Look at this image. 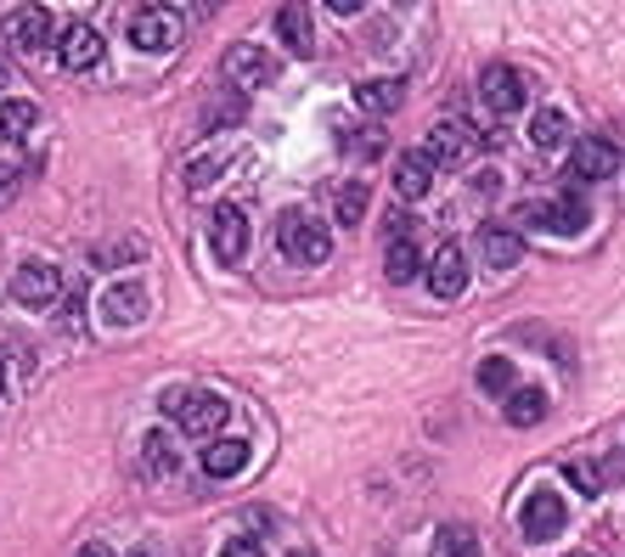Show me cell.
<instances>
[{
  "label": "cell",
  "instance_id": "obj_1",
  "mask_svg": "<svg viewBox=\"0 0 625 557\" xmlns=\"http://www.w3.org/2000/svg\"><path fill=\"white\" fill-rule=\"evenodd\" d=\"M163 417L181 434H220L226 417H231V406L220 395H209V389H169L163 395Z\"/></svg>",
  "mask_w": 625,
  "mask_h": 557
},
{
  "label": "cell",
  "instance_id": "obj_2",
  "mask_svg": "<svg viewBox=\"0 0 625 557\" xmlns=\"http://www.w3.org/2000/svg\"><path fill=\"white\" fill-rule=\"evenodd\" d=\"M277 248H282L294 265H327V259H333L327 226H321L316 215H305V209H288V215L277 220Z\"/></svg>",
  "mask_w": 625,
  "mask_h": 557
},
{
  "label": "cell",
  "instance_id": "obj_3",
  "mask_svg": "<svg viewBox=\"0 0 625 557\" xmlns=\"http://www.w3.org/2000/svg\"><path fill=\"white\" fill-rule=\"evenodd\" d=\"M586 203L581 198H547V203H524L518 209V226H535V231H558V237H575L586 226Z\"/></svg>",
  "mask_w": 625,
  "mask_h": 557
},
{
  "label": "cell",
  "instance_id": "obj_4",
  "mask_svg": "<svg viewBox=\"0 0 625 557\" xmlns=\"http://www.w3.org/2000/svg\"><path fill=\"white\" fill-rule=\"evenodd\" d=\"M479 97L490 102V113H518L524 108V97H529V84H524V73L513 68V62H490L485 73H479Z\"/></svg>",
  "mask_w": 625,
  "mask_h": 557
},
{
  "label": "cell",
  "instance_id": "obj_5",
  "mask_svg": "<svg viewBox=\"0 0 625 557\" xmlns=\"http://www.w3.org/2000/svg\"><path fill=\"white\" fill-rule=\"evenodd\" d=\"M423 270H428V288H434L439 299H463V294H468V253H463L457 242H445Z\"/></svg>",
  "mask_w": 625,
  "mask_h": 557
},
{
  "label": "cell",
  "instance_id": "obj_6",
  "mask_svg": "<svg viewBox=\"0 0 625 557\" xmlns=\"http://www.w3.org/2000/svg\"><path fill=\"white\" fill-rule=\"evenodd\" d=\"M57 294H62V276H57V265H40V259L18 265V276H12V299H18V305L46 310Z\"/></svg>",
  "mask_w": 625,
  "mask_h": 557
},
{
  "label": "cell",
  "instance_id": "obj_7",
  "mask_svg": "<svg viewBox=\"0 0 625 557\" xmlns=\"http://www.w3.org/2000/svg\"><path fill=\"white\" fill-rule=\"evenodd\" d=\"M175 40H181V18L163 12V7H147L130 18V46L136 51H169Z\"/></svg>",
  "mask_w": 625,
  "mask_h": 557
},
{
  "label": "cell",
  "instance_id": "obj_8",
  "mask_svg": "<svg viewBox=\"0 0 625 557\" xmlns=\"http://www.w3.org/2000/svg\"><path fill=\"white\" fill-rule=\"evenodd\" d=\"M474 125H463V119H439L434 130H428V141H423V152H428V163H463L468 152H474Z\"/></svg>",
  "mask_w": 625,
  "mask_h": 557
},
{
  "label": "cell",
  "instance_id": "obj_9",
  "mask_svg": "<svg viewBox=\"0 0 625 557\" xmlns=\"http://www.w3.org/2000/svg\"><path fill=\"white\" fill-rule=\"evenodd\" d=\"M518 524H524L529 540H553V535L564 529V496H558V490H535V496L524 501Z\"/></svg>",
  "mask_w": 625,
  "mask_h": 557
},
{
  "label": "cell",
  "instance_id": "obj_10",
  "mask_svg": "<svg viewBox=\"0 0 625 557\" xmlns=\"http://www.w3.org/2000/svg\"><path fill=\"white\" fill-rule=\"evenodd\" d=\"M57 57H62V68H97V62H102V29L68 23L62 40H57Z\"/></svg>",
  "mask_w": 625,
  "mask_h": 557
},
{
  "label": "cell",
  "instance_id": "obj_11",
  "mask_svg": "<svg viewBox=\"0 0 625 557\" xmlns=\"http://www.w3.org/2000/svg\"><path fill=\"white\" fill-rule=\"evenodd\" d=\"M226 73H231V84L254 90V84H271L277 62H271V51H265V46H231V57H226Z\"/></svg>",
  "mask_w": 625,
  "mask_h": 557
},
{
  "label": "cell",
  "instance_id": "obj_12",
  "mask_svg": "<svg viewBox=\"0 0 625 557\" xmlns=\"http://www.w3.org/2000/svg\"><path fill=\"white\" fill-rule=\"evenodd\" d=\"M7 34H12L18 51H46V46H51V12L29 0V7L12 12V29H7Z\"/></svg>",
  "mask_w": 625,
  "mask_h": 557
},
{
  "label": "cell",
  "instance_id": "obj_13",
  "mask_svg": "<svg viewBox=\"0 0 625 557\" xmlns=\"http://www.w3.org/2000/svg\"><path fill=\"white\" fill-rule=\"evenodd\" d=\"M215 253L226 259V265H237L242 253H248V215L242 209H215Z\"/></svg>",
  "mask_w": 625,
  "mask_h": 557
},
{
  "label": "cell",
  "instance_id": "obj_14",
  "mask_svg": "<svg viewBox=\"0 0 625 557\" xmlns=\"http://www.w3.org/2000/svg\"><path fill=\"white\" fill-rule=\"evenodd\" d=\"M248 468V439H237V434H220L209 450H204V474L209 479H237Z\"/></svg>",
  "mask_w": 625,
  "mask_h": 557
},
{
  "label": "cell",
  "instance_id": "obj_15",
  "mask_svg": "<svg viewBox=\"0 0 625 557\" xmlns=\"http://www.w3.org/2000/svg\"><path fill=\"white\" fill-rule=\"evenodd\" d=\"M277 40H282L294 57H310V51H316V34H310V7H305V0H288V7L277 12Z\"/></svg>",
  "mask_w": 625,
  "mask_h": 557
},
{
  "label": "cell",
  "instance_id": "obj_16",
  "mask_svg": "<svg viewBox=\"0 0 625 557\" xmlns=\"http://www.w3.org/2000/svg\"><path fill=\"white\" fill-rule=\"evenodd\" d=\"M619 169V152H614V141H603V136H586V141H575V175L581 180H608Z\"/></svg>",
  "mask_w": 625,
  "mask_h": 557
},
{
  "label": "cell",
  "instance_id": "obj_17",
  "mask_svg": "<svg viewBox=\"0 0 625 557\" xmlns=\"http://www.w3.org/2000/svg\"><path fill=\"white\" fill-rule=\"evenodd\" d=\"M479 253H485L490 270H513V265L524 259V237H518L513 226H485V231H479Z\"/></svg>",
  "mask_w": 625,
  "mask_h": 557
},
{
  "label": "cell",
  "instance_id": "obj_18",
  "mask_svg": "<svg viewBox=\"0 0 625 557\" xmlns=\"http://www.w3.org/2000/svg\"><path fill=\"white\" fill-rule=\"evenodd\" d=\"M367 203H373L367 180L349 175V180H338V192H333V220H338V226H361V220H367Z\"/></svg>",
  "mask_w": 625,
  "mask_h": 557
},
{
  "label": "cell",
  "instance_id": "obj_19",
  "mask_svg": "<svg viewBox=\"0 0 625 557\" xmlns=\"http://www.w3.org/2000/svg\"><path fill=\"white\" fill-rule=\"evenodd\" d=\"M428 186H434V163H428V152H406L400 163H395V192L400 198H428Z\"/></svg>",
  "mask_w": 625,
  "mask_h": 557
},
{
  "label": "cell",
  "instance_id": "obj_20",
  "mask_svg": "<svg viewBox=\"0 0 625 557\" xmlns=\"http://www.w3.org/2000/svg\"><path fill=\"white\" fill-rule=\"evenodd\" d=\"M102 316H108L113 327H136V321L147 316V294H141V282H119V288L102 299Z\"/></svg>",
  "mask_w": 625,
  "mask_h": 557
},
{
  "label": "cell",
  "instance_id": "obj_21",
  "mask_svg": "<svg viewBox=\"0 0 625 557\" xmlns=\"http://www.w3.org/2000/svg\"><path fill=\"white\" fill-rule=\"evenodd\" d=\"M400 102H406L400 79H361V84H355V108H361V113H395Z\"/></svg>",
  "mask_w": 625,
  "mask_h": 557
},
{
  "label": "cell",
  "instance_id": "obj_22",
  "mask_svg": "<svg viewBox=\"0 0 625 557\" xmlns=\"http://www.w3.org/2000/svg\"><path fill=\"white\" fill-rule=\"evenodd\" d=\"M141 468H147L152 479H169L175 468H181V450H175V439H169L163 428H152V434L141 439Z\"/></svg>",
  "mask_w": 625,
  "mask_h": 557
},
{
  "label": "cell",
  "instance_id": "obj_23",
  "mask_svg": "<svg viewBox=\"0 0 625 557\" xmlns=\"http://www.w3.org/2000/svg\"><path fill=\"white\" fill-rule=\"evenodd\" d=\"M384 270H389V282H411V276H423V253H417V237H389L384 248Z\"/></svg>",
  "mask_w": 625,
  "mask_h": 557
},
{
  "label": "cell",
  "instance_id": "obj_24",
  "mask_svg": "<svg viewBox=\"0 0 625 557\" xmlns=\"http://www.w3.org/2000/svg\"><path fill=\"white\" fill-rule=\"evenodd\" d=\"M507 422L513 428H535V422H547V389H507Z\"/></svg>",
  "mask_w": 625,
  "mask_h": 557
},
{
  "label": "cell",
  "instance_id": "obj_25",
  "mask_svg": "<svg viewBox=\"0 0 625 557\" xmlns=\"http://www.w3.org/2000/svg\"><path fill=\"white\" fill-rule=\"evenodd\" d=\"M434 557H479V535L468 524H439L434 529Z\"/></svg>",
  "mask_w": 625,
  "mask_h": 557
},
{
  "label": "cell",
  "instance_id": "obj_26",
  "mask_svg": "<svg viewBox=\"0 0 625 557\" xmlns=\"http://www.w3.org/2000/svg\"><path fill=\"white\" fill-rule=\"evenodd\" d=\"M34 125H40V108L34 102H18V97L0 102V136H7V141H23Z\"/></svg>",
  "mask_w": 625,
  "mask_h": 557
},
{
  "label": "cell",
  "instance_id": "obj_27",
  "mask_svg": "<svg viewBox=\"0 0 625 557\" xmlns=\"http://www.w3.org/2000/svg\"><path fill=\"white\" fill-rule=\"evenodd\" d=\"M529 141L542 147V152L564 147V141H569V119H564V113H553V108H542V113L529 119Z\"/></svg>",
  "mask_w": 625,
  "mask_h": 557
},
{
  "label": "cell",
  "instance_id": "obj_28",
  "mask_svg": "<svg viewBox=\"0 0 625 557\" xmlns=\"http://www.w3.org/2000/svg\"><path fill=\"white\" fill-rule=\"evenodd\" d=\"M479 389H485V395H507V389H518V371H513V360H507V355H485V360H479Z\"/></svg>",
  "mask_w": 625,
  "mask_h": 557
},
{
  "label": "cell",
  "instance_id": "obj_29",
  "mask_svg": "<svg viewBox=\"0 0 625 557\" xmlns=\"http://www.w3.org/2000/svg\"><path fill=\"white\" fill-rule=\"evenodd\" d=\"M242 119V97L237 90H226V97H215L209 108H204V130H226V125H237Z\"/></svg>",
  "mask_w": 625,
  "mask_h": 557
},
{
  "label": "cell",
  "instance_id": "obj_30",
  "mask_svg": "<svg viewBox=\"0 0 625 557\" xmlns=\"http://www.w3.org/2000/svg\"><path fill=\"white\" fill-rule=\"evenodd\" d=\"M338 141H344V152H355V158H378V152H384V130H344Z\"/></svg>",
  "mask_w": 625,
  "mask_h": 557
},
{
  "label": "cell",
  "instance_id": "obj_31",
  "mask_svg": "<svg viewBox=\"0 0 625 557\" xmlns=\"http://www.w3.org/2000/svg\"><path fill=\"white\" fill-rule=\"evenodd\" d=\"M569 479H575V490H586V496H603V485H608V474L597 468V461H569Z\"/></svg>",
  "mask_w": 625,
  "mask_h": 557
},
{
  "label": "cell",
  "instance_id": "obj_32",
  "mask_svg": "<svg viewBox=\"0 0 625 557\" xmlns=\"http://www.w3.org/2000/svg\"><path fill=\"white\" fill-rule=\"evenodd\" d=\"M220 163H226L220 152H209V158H192V163H187V186H192V192H204V186L215 180V169H220Z\"/></svg>",
  "mask_w": 625,
  "mask_h": 557
},
{
  "label": "cell",
  "instance_id": "obj_33",
  "mask_svg": "<svg viewBox=\"0 0 625 557\" xmlns=\"http://www.w3.org/2000/svg\"><path fill=\"white\" fill-rule=\"evenodd\" d=\"M220 557H265V551H259V540L237 535V540H226V546H220Z\"/></svg>",
  "mask_w": 625,
  "mask_h": 557
},
{
  "label": "cell",
  "instance_id": "obj_34",
  "mask_svg": "<svg viewBox=\"0 0 625 557\" xmlns=\"http://www.w3.org/2000/svg\"><path fill=\"white\" fill-rule=\"evenodd\" d=\"M12 192H18V175H12L7 163H0V209H7V203H12Z\"/></svg>",
  "mask_w": 625,
  "mask_h": 557
},
{
  "label": "cell",
  "instance_id": "obj_35",
  "mask_svg": "<svg viewBox=\"0 0 625 557\" xmlns=\"http://www.w3.org/2000/svg\"><path fill=\"white\" fill-rule=\"evenodd\" d=\"M79 557H113V546L108 540H91V546H79Z\"/></svg>",
  "mask_w": 625,
  "mask_h": 557
},
{
  "label": "cell",
  "instance_id": "obj_36",
  "mask_svg": "<svg viewBox=\"0 0 625 557\" xmlns=\"http://www.w3.org/2000/svg\"><path fill=\"white\" fill-rule=\"evenodd\" d=\"M327 7H333V12H361L367 0H327Z\"/></svg>",
  "mask_w": 625,
  "mask_h": 557
},
{
  "label": "cell",
  "instance_id": "obj_37",
  "mask_svg": "<svg viewBox=\"0 0 625 557\" xmlns=\"http://www.w3.org/2000/svg\"><path fill=\"white\" fill-rule=\"evenodd\" d=\"M130 557H163V546H152V540H141V546H136Z\"/></svg>",
  "mask_w": 625,
  "mask_h": 557
},
{
  "label": "cell",
  "instance_id": "obj_38",
  "mask_svg": "<svg viewBox=\"0 0 625 557\" xmlns=\"http://www.w3.org/2000/svg\"><path fill=\"white\" fill-rule=\"evenodd\" d=\"M0 395H7V360H0Z\"/></svg>",
  "mask_w": 625,
  "mask_h": 557
},
{
  "label": "cell",
  "instance_id": "obj_39",
  "mask_svg": "<svg viewBox=\"0 0 625 557\" xmlns=\"http://www.w3.org/2000/svg\"><path fill=\"white\" fill-rule=\"evenodd\" d=\"M0 84H7V62H0Z\"/></svg>",
  "mask_w": 625,
  "mask_h": 557
},
{
  "label": "cell",
  "instance_id": "obj_40",
  "mask_svg": "<svg viewBox=\"0 0 625 557\" xmlns=\"http://www.w3.org/2000/svg\"><path fill=\"white\" fill-rule=\"evenodd\" d=\"M294 557H316V551H294Z\"/></svg>",
  "mask_w": 625,
  "mask_h": 557
},
{
  "label": "cell",
  "instance_id": "obj_41",
  "mask_svg": "<svg viewBox=\"0 0 625 557\" xmlns=\"http://www.w3.org/2000/svg\"><path fill=\"white\" fill-rule=\"evenodd\" d=\"M569 557H592V551H569Z\"/></svg>",
  "mask_w": 625,
  "mask_h": 557
},
{
  "label": "cell",
  "instance_id": "obj_42",
  "mask_svg": "<svg viewBox=\"0 0 625 557\" xmlns=\"http://www.w3.org/2000/svg\"><path fill=\"white\" fill-rule=\"evenodd\" d=\"M384 557H389V551H384Z\"/></svg>",
  "mask_w": 625,
  "mask_h": 557
}]
</instances>
